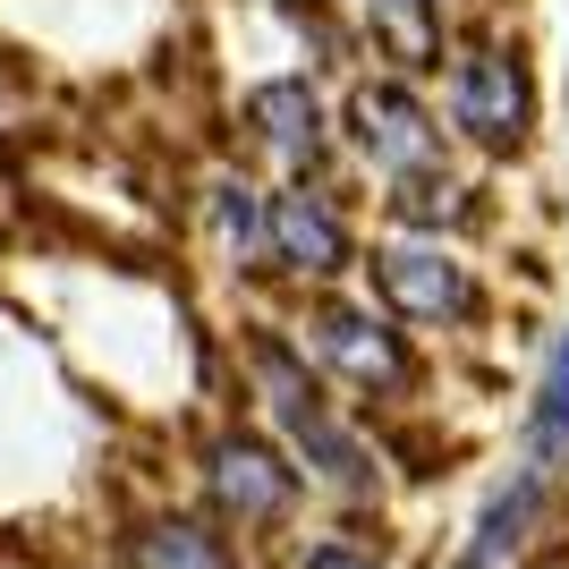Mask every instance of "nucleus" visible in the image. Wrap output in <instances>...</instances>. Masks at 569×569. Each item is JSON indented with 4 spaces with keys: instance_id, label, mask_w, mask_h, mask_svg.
Instances as JSON below:
<instances>
[{
    "instance_id": "nucleus-15",
    "label": "nucleus",
    "mask_w": 569,
    "mask_h": 569,
    "mask_svg": "<svg viewBox=\"0 0 569 569\" xmlns=\"http://www.w3.org/2000/svg\"><path fill=\"white\" fill-rule=\"evenodd\" d=\"M307 569H375V552H349V545H307Z\"/></svg>"
},
{
    "instance_id": "nucleus-7",
    "label": "nucleus",
    "mask_w": 569,
    "mask_h": 569,
    "mask_svg": "<svg viewBox=\"0 0 569 569\" xmlns=\"http://www.w3.org/2000/svg\"><path fill=\"white\" fill-rule=\"evenodd\" d=\"M272 263L298 272V281H340L357 263V230L340 213L332 188H315V179H289L272 196Z\"/></svg>"
},
{
    "instance_id": "nucleus-10",
    "label": "nucleus",
    "mask_w": 569,
    "mask_h": 569,
    "mask_svg": "<svg viewBox=\"0 0 569 569\" xmlns=\"http://www.w3.org/2000/svg\"><path fill=\"white\" fill-rule=\"evenodd\" d=\"M213 238H221V256H230L238 272L272 263V196H263L256 179H213Z\"/></svg>"
},
{
    "instance_id": "nucleus-3",
    "label": "nucleus",
    "mask_w": 569,
    "mask_h": 569,
    "mask_svg": "<svg viewBox=\"0 0 569 569\" xmlns=\"http://www.w3.org/2000/svg\"><path fill=\"white\" fill-rule=\"evenodd\" d=\"M442 111H451V128L468 144L519 153V144L536 137V77H527V51L519 43H459Z\"/></svg>"
},
{
    "instance_id": "nucleus-11",
    "label": "nucleus",
    "mask_w": 569,
    "mask_h": 569,
    "mask_svg": "<svg viewBox=\"0 0 569 569\" xmlns=\"http://www.w3.org/2000/svg\"><path fill=\"white\" fill-rule=\"evenodd\" d=\"M375 26L382 60L400 69H442V0H357Z\"/></svg>"
},
{
    "instance_id": "nucleus-13",
    "label": "nucleus",
    "mask_w": 569,
    "mask_h": 569,
    "mask_svg": "<svg viewBox=\"0 0 569 569\" xmlns=\"http://www.w3.org/2000/svg\"><path fill=\"white\" fill-rule=\"evenodd\" d=\"M391 221H400L408 238H442V230H468V221H485V204H476L468 179H408V188H391Z\"/></svg>"
},
{
    "instance_id": "nucleus-8",
    "label": "nucleus",
    "mask_w": 569,
    "mask_h": 569,
    "mask_svg": "<svg viewBox=\"0 0 569 569\" xmlns=\"http://www.w3.org/2000/svg\"><path fill=\"white\" fill-rule=\"evenodd\" d=\"M247 128H256V153H272L289 179H307L323 162V128L332 119H323V94H315L307 77H272V86L247 94Z\"/></svg>"
},
{
    "instance_id": "nucleus-6",
    "label": "nucleus",
    "mask_w": 569,
    "mask_h": 569,
    "mask_svg": "<svg viewBox=\"0 0 569 569\" xmlns=\"http://www.w3.org/2000/svg\"><path fill=\"white\" fill-rule=\"evenodd\" d=\"M298 485H307V468H289V451H272L263 433H213V442H204V493H213V510L238 519V527L289 519Z\"/></svg>"
},
{
    "instance_id": "nucleus-9",
    "label": "nucleus",
    "mask_w": 569,
    "mask_h": 569,
    "mask_svg": "<svg viewBox=\"0 0 569 569\" xmlns=\"http://www.w3.org/2000/svg\"><path fill=\"white\" fill-rule=\"evenodd\" d=\"M527 468L536 476L569 468V323L545 349V375H536V400H527Z\"/></svg>"
},
{
    "instance_id": "nucleus-14",
    "label": "nucleus",
    "mask_w": 569,
    "mask_h": 569,
    "mask_svg": "<svg viewBox=\"0 0 569 569\" xmlns=\"http://www.w3.org/2000/svg\"><path fill=\"white\" fill-rule=\"evenodd\" d=\"M545 485H552V476H536V468H527L519 485H510V493H493V510H485V527H476V545H468V569H493L501 552H519V545H527V519H536Z\"/></svg>"
},
{
    "instance_id": "nucleus-5",
    "label": "nucleus",
    "mask_w": 569,
    "mask_h": 569,
    "mask_svg": "<svg viewBox=\"0 0 569 569\" xmlns=\"http://www.w3.org/2000/svg\"><path fill=\"white\" fill-rule=\"evenodd\" d=\"M366 272H375V289H382V315H400V323H442V332H459V323L485 315L476 263L459 256V247H442V238H391V247L366 256Z\"/></svg>"
},
{
    "instance_id": "nucleus-4",
    "label": "nucleus",
    "mask_w": 569,
    "mask_h": 569,
    "mask_svg": "<svg viewBox=\"0 0 569 569\" xmlns=\"http://www.w3.org/2000/svg\"><path fill=\"white\" fill-rule=\"evenodd\" d=\"M307 349L332 366L340 382H357L366 400H400L417 391V349H408L400 315L366 307V298H307Z\"/></svg>"
},
{
    "instance_id": "nucleus-12",
    "label": "nucleus",
    "mask_w": 569,
    "mask_h": 569,
    "mask_svg": "<svg viewBox=\"0 0 569 569\" xmlns=\"http://www.w3.org/2000/svg\"><path fill=\"white\" fill-rule=\"evenodd\" d=\"M128 561L137 569H238V552H230V536H213L204 519H144Z\"/></svg>"
},
{
    "instance_id": "nucleus-1",
    "label": "nucleus",
    "mask_w": 569,
    "mask_h": 569,
    "mask_svg": "<svg viewBox=\"0 0 569 569\" xmlns=\"http://www.w3.org/2000/svg\"><path fill=\"white\" fill-rule=\"evenodd\" d=\"M256 382H263L272 426L289 433V459H307L315 485H332V493H366V485H375V451H366V442L332 417L323 382L307 375V357L289 349L272 323H256Z\"/></svg>"
},
{
    "instance_id": "nucleus-2",
    "label": "nucleus",
    "mask_w": 569,
    "mask_h": 569,
    "mask_svg": "<svg viewBox=\"0 0 569 569\" xmlns=\"http://www.w3.org/2000/svg\"><path fill=\"white\" fill-rule=\"evenodd\" d=\"M340 128H349L357 162L375 170L382 188H408V179L442 170V119L417 102L408 77H357L349 102H340Z\"/></svg>"
}]
</instances>
